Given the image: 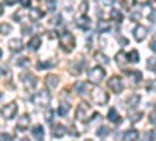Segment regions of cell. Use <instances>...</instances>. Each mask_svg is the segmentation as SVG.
I'll list each match as a JSON object with an SVG mask.
<instances>
[{
    "instance_id": "obj_33",
    "label": "cell",
    "mask_w": 156,
    "mask_h": 141,
    "mask_svg": "<svg viewBox=\"0 0 156 141\" xmlns=\"http://www.w3.org/2000/svg\"><path fill=\"white\" fill-rule=\"evenodd\" d=\"M84 86H86L84 82H76L75 86H73V89H75L76 93H83V91H84Z\"/></svg>"
},
{
    "instance_id": "obj_29",
    "label": "cell",
    "mask_w": 156,
    "mask_h": 141,
    "mask_svg": "<svg viewBox=\"0 0 156 141\" xmlns=\"http://www.w3.org/2000/svg\"><path fill=\"white\" fill-rule=\"evenodd\" d=\"M128 61H129V63H137V61H139L137 50H131V52L128 54Z\"/></svg>"
},
{
    "instance_id": "obj_50",
    "label": "cell",
    "mask_w": 156,
    "mask_h": 141,
    "mask_svg": "<svg viewBox=\"0 0 156 141\" xmlns=\"http://www.w3.org/2000/svg\"><path fill=\"white\" fill-rule=\"evenodd\" d=\"M22 141H30L28 138H22Z\"/></svg>"
},
{
    "instance_id": "obj_27",
    "label": "cell",
    "mask_w": 156,
    "mask_h": 141,
    "mask_svg": "<svg viewBox=\"0 0 156 141\" xmlns=\"http://www.w3.org/2000/svg\"><path fill=\"white\" fill-rule=\"evenodd\" d=\"M111 17H112L117 24H120L122 19H123V17H122V13H120V11H117V9H111Z\"/></svg>"
},
{
    "instance_id": "obj_47",
    "label": "cell",
    "mask_w": 156,
    "mask_h": 141,
    "mask_svg": "<svg viewBox=\"0 0 156 141\" xmlns=\"http://www.w3.org/2000/svg\"><path fill=\"white\" fill-rule=\"evenodd\" d=\"M48 38H50V39H53V38H56V32H50V33H48Z\"/></svg>"
},
{
    "instance_id": "obj_36",
    "label": "cell",
    "mask_w": 156,
    "mask_h": 141,
    "mask_svg": "<svg viewBox=\"0 0 156 141\" xmlns=\"http://www.w3.org/2000/svg\"><path fill=\"white\" fill-rule=\"evenodd\" d=\"M28 65H30L28 58H19L17 60V66H28Z\"/></svg>"
},
{
    "instance_id": "obj_34",
    "label": "cell",
    "mask_w": 156,
    "mask_h": 141,
    "mask_svg": "<svg viewBox=\"0 0 156 141\" xmlns=\"http://www.w3.org/2000/svg\"><path fill=\"white\" fill-rule=\"evenodd\" d=\"M39 69H45V68H51V66H55V63H50V61H47V63H37L36 65Z\"/></svg>"
},
{
    "instance_id": "obj_39",
    "label": "cell",
    "mask_w": 156,
    "mask_h": 141,
    "mask_svg": "<svg viewBox=\"0 0 156 141\" xmlns=\"http://www.w3.org/2000/svg\"><path fill=\"white\" fill-rule=\"evenodd\" d=\"M89 8V5H87V2L84 0V2H81V5H80V11H81V14H86V9Z\"/></svg>"
},
{
    "instance_id": "obj_23",
    "label": "cell",
    "mask_w": 156,
    "mask_h": 141,
    "mask_svg": "<svg viewBox=\"0 0 156 141\" xmlns=\"http://www.w3.org/2000/svg\"><path fill=\"white\" fill-rule=\"evenodd\" d=\"M128 118L131 122H137L140 118H142V113L140 111H136V110H131V111H128Z\"/></svg>"
},
{
    "instance_id": "obj_38",
    "label": "cell",
    "mask_w": 156,
    "mask_h": 141,
    "mask_svg": "<svg viewBox=\"0 0 156 141\" xmlns=\"http://www.w3.org/2000/svg\"><path fill=\"white\" fill-rule=\"evenodd\" d=\"M147 68H148V69H153V71H154V69H156V60L150 58V60H148V63H147Z\"/></svg>"
},
{
    "instance_id": "obj_5",
    "label": "cell",
    "mask_w": 156,
    "mask_h": 141,
    "mask_svg": "<svg viewBox=\"0 0 156 141\" xmlns=\"http://www.w3.org/2000/svg\"><path fill=\"white\" fill-rule=\"evenodd\" d=\"M16 111H17V105H16V102H9V104H6V105H3L2 107V116L5 118V119H12L16 116Z\"/></svg>"
},
{
    "instance_id": "obj_32",
    "label": "cell",
    "mask_w": 156,
    "mask_h": 141,
    "mask_svg": "<svg viewBox=\"0 0 156 141\" xmlns=\"http://www.w3.org/2000/svg\"><path fill=\"white\" fill-rule=\"evenodd\" d=\"M139 96H131V97H129V100H126L125 102V104L128 105V107H131V105H136V104H139Z\"/></svg>"
},
{
    "instance_id": "obj_35",
    "label": "cell",
    "mask_w": 156,
    "mask_h": 141,
    "mask_svg": "<svg viewBox=\"0 0 156 141\" xmlns=\"http://www.w3.org/2000/svg\"><path fill=\"white\" fill-rule=\"evenodd\" d=\"M0 141H14V136H11L8 133H2L0 135Z\"/></svg>"
},
{
    "instance_id": "obj_26",
    "label": "cell",
    "mask_w": 156,
    "mask_h": 141,
    "mask_svg": "<svg viewBox=\"0 0 156 141\" xmlns=\"http://www.w3.org/2000/svg\"><path fill=\"white\" fill-rule=\"evenodd\" d=\"M11 30H12L11 24H8V22H3V24H0V35H8V33H9Z\"/></svg>"
},
{
    "instance_id": "obj_18",
    "label": "cell",
    "mask_w": 156,
    "mask_h": 141,
    "mask_svg": "<svg viewBox=\"0 0 156 141\" xmlns=\"http://www.w3.org/2000/svg\"><path fill=\"white\" fill-rule=\"evenodd\" d=\"M137 138H139V132H137L136 129H129V130H126L125 135H123V139H125V141H136Z\"/></svg>"
},
{
    "instance_id": "obj_13",
    "label": "cell",
    "mask_w": 156,
    "mask_h": 141,
    "mask_svg": "<svg viewBox=\"0 0 156 141\" xmlns=\"http://www.w3.org/2000/svg\"><path fill=\"white\" fill-rule=\"evenodd\" d=\"M28 124H30V116H28V114H22V116L19 118V122H17V130L27 129Z\"/></svg>"
},
{
    "instance_id": "obj_11",
    "label": "cell",
    "mask_w": 156,
    "mask_h": 141,
    "mask_svg": "<svg viewBox=\"0 0 156 141\" xmlns=\"http://www.w3.org/2000/svg\"><path fill=\"white\" fill-rule=\"evenodd\" d=\"M114 60H115V63H117V66H119V68H125L126 61H128V55H125L123 50H120V52L115 54Z\"/></svg>"
},
{
    "instance_id": "obj_44",
    "label": "cell",
    "mask_w": 156,
    "mask_h": 141,
    "mask_svg": "<svg viewBox=\"0 0 156 141\" xmlns=\"http://www.w3.org/2000/svg\"><path fill=\"white\" fill-rule=\"evenodd\" d=\"M148 19H150V22H154V19H156V11L151 13V16H148Z\"/></svg>"
},
{
    "instance_id": "obj_3",
    "label": "cell",
    "mask_w": 156,
    "mask_h": 141,
    "mask_svg": "<svg viewBox=\"0 0 156 141\" xmlns=\"http://www.w3.org/2000/svg\"><path fill=\"white\" fill-rule=\"evenodd\" d=\"M89 114H90V105L87 102H81V104L78 105L76 111H75V118L78 121H87Z\"/></svg>"
},
{
    "instance_id": "obj_46",
    "label": "cell",
    "mask_w": 156,
    "mask_h": 141,
    "mask_svg": "<svg viewBox=\"0 0 156 141\" xmlns=\"http://www.w3.org/2000/svg\"><path fill=\"white\" fill-rule=\"evenodd\" d=\"M151 89H153V82H148L147 83V91H151Z\"/></svg>"
},
{
    "instance_id": "obj_45",
    "label": "cell",
    "mask_w": 156,
    "mask_h": 141,
    "mask_svg": "<svg viewBox=\"0 0 156 141\" xmlns=\"http://www.w3.org/2000/svg\"><path fill=\"white\" fill-rule=\"evenodd\" d=\"M20 3H22L23 6H30V3H31V2H30V0H20Z\"/></svg>"
},
{
    "instance_id": "obj_9",
    "label": "cell",
    "mask_w": 156,
    "mask_h": 141,
    "mask_svg": "<svg viewBox=\"0 0 156 141\" xmlns=\"http://www.w3.org/2000/svg\"><path fill=\"white\" fill-rule=\"evenodd\" d=\"M148 33V28L144 27V25H137V27L133 30V35L136 38V41H144L145 39V36Z\"/></svg>"
},
{
    "instance_id": "obj_14",
    "label": "cell",
    "mask_w": 156,
    "mask_h": 141,
    "mask_svg": "<svg viewBox=\"0 0 156 141\" xmlns=\"http://www.w3.org/2000/svg\"><path fill=\"white\" fill-rule=\"evenodd\" d=\"M9 47H11V52L17 54V52H20V50L23 49V43L20 39H11L9 41Z\"/></svg>"
},
{
    "instance_id": "obj_31",
    "label": "cell",
    "mask_w": 156,
    "mask_h": 141,
    "mask_svg": "<svg viewBox=\"0 0 156 141\" xmlns=\"http://www.w3.org/2000/svg\"><path fill=\"white\" fill-rule=\"evenodd\" d=\"M109 127H106V125H101L100 129L97 130V133H98V136H106V135H109Z\"/></svg>"
},
{
    "instance_id": "obj_40",
    "label": "cell",
    "mask_w": 156,
    "mask_h": 141,
    "mask_svg": "<svg viewBox=\"0 0 156 141\" xmlns=\"http://www.w3.org/2000/svg\"><path fill=\"white\" fill-rule=\"evenodd\" d=\"M150 122H151L153 125H156V108H154L153 111H150Z\"/></svg>"
},
{
    "instance_id": "obj_25",
    "label": "cell",
    "mask_w": 156,
    "mask_h": 141,
    "mask_svg": "<svg viewBox=\"0 0 156 141\" xmlns=\"http://www.w3.org/2000/svg\"><path fill=\"white\" fill-rule=\"evenodd\" d=\"M30 17H31L33 20H36V19H41V17H44V11H41V9L34 8V9H31V11H30Z\"/></svg>"
},
{
    "instance_id": "obj_12",
    "label": "cell",
    "mask_w": 156,
    "mask_h": 141,
    "mask_svg": "<svg viewBox=\"0 0 156 141\" xmlns=\"http://www.w3.org/2000/svg\"><path fill=\"white\" fill-rule=\"evenodd\" d=\"M58 82H59V77L55 75V74H48V75L45 77V85H47V88H55V86H58Z\"/></svg>"
},
{
    "instance_id": "obj_28",
    "label": "cell",
    "mask_w": 156,
    "mask_h": 141,
    "mask_svg": "<svg viewBox=\"0 0 156 141\" xmlns=\"http://www.w3.org/2000/svg\"><path fill=\"white\" fill-rule=\"evenodd\" d=\"M95 60H97L98 63H101V65H108V63H109V58H108L106 55L100 54V52H97V54H95Z\"/></svg>"
},
{
    "instance_id": "obj_52",
    "label": "cell",
    "mask_w": 156,
    "mask_h": 141,
    "mask_svg": "<svg viewBox=\"0 0 156 141\" xmlns=\"http://www.w3.org/2000/svg\"><path fill=\"white\" fill-rule=\"evenodd\" d=\"M0 99H2V93H0Z\"/></svg>"
},
{
    "instance_id": "obj_17",
    "label": "cell",
    "mask_w": 156,
    "mask_h": 141,
    "mask_svg": "<svg viewBox=\"0 0 156 141\" xmlns=\"http://www.w3.org/2000/svg\"><path fill=\"white\" fill-rule=\"evenodd\" d=\"M111 22H108V20H98V24H97V32L98 33H105V32H109L111 30Z\"/></svg>"
},
{
    "instance_id": "obj_4",
    "label": "cell",
    "mask_w": 156,
    "mask_h": 141,
    "mask_svg": "<svg viewBox=\"0 0 156 141\" xmlns=\"http://www.w3.org/2000/svg\"><path fill=\"white\" fill-rule=\"evenodd\" d=\"M50 93L47 89H41V91H37V94L34 96V102L39 105V107H48L50 105Z\"/></svg>"
},
{
    "instance_id": "obj_37",
    "label": "cell",
    "mask_w": 156,
    "mask_h": 141,
    "mask_svg": "<svg viewBox=\"0 0 156 141\" xmlns=\"http://www.w3.org/2000/svg\"><path fill=\"white\" fill-rule=\"evenodd\" d=\"M45 5H47V8H48L50 11H53V9H55V6H56L55 0H45Z\"/></svg>"
},
{
    "instance_id": "obj_41",
    "label": "cell",
    "mask_w": 156,
    "mask_h": 141,
    "mask_svg": "<svg viewBox=\"0 0 156 141\" xmlns=\"http://www.w3.org/2000/svg\"><path fill=\"white\" fill-rule=\"evenodd\" d=\"M45 119H47L48 122L53 119V111H51V110H47V111H45Z\"/></svg>"
},
{
    "instance_id": "obj_8",
    "label": "cell",
    "mask_w": 156,
    "mask_h": 141,
    "mask_svg": "<svg viewBox=\"0 0 156 141\" xmlns=\"http://www.w3.org/2000/svg\"><path fill=\"white\" fill-rule=\"evenodd\" d=\"M20 80L25 83V86H27L28 89H31L34 85H36V77L30 72H25V74H20Z\"/></svg>"
},
{
    "instance_id": "obj_21",
    "label": "cell",
    "mask_w": 156,
    "mask_h": 141,
    "mask_svg": "<svg viewBox=\"0 0 156 141\" xmlns=\"http://www.w3.org/2000/svg\"><path fill=\"white\" fill-rule=\"evenodd\" d=\"M108 119L112 121V122H115V124H120V122H122V118L119 116V113H117L114 108L109 110V113H108Z\"/></svg>"
},
{
    "instance_id": "obj_49",
    "label": "cell",
    "mask_w": 156,
    "mask_h": 141,
    "mask_svg": "<svg viewBox=\"0 0 156 141\" xmlns=\"http://www.w3.org/2000/svg\"><path fill=\"white\" fill-rule=\"evenodd\" d=\"M2 14H3V6L0 5V16H2Z\"/></svg>"
},
{
    "instance_id": "obj_20",
    "label": "cell",
    "mask_w": 156,
    "mask_h": 141,
    "mask_svg": "<svg viewBox=\"0 0 156 141\" xmlns=\"http://www.w3.org/2000/svg\"><path fill=\"white\" fill-rule=\"evenodd\" d=\"M27 47L31 49V50L39 49V47H41V38H39V36H33L31 39H30V43L27 44Z\"/></svg>"
},
{
    "instance_id": "obj_10",
    "label": "cell",
    "mask_w": 156,
    "mask_h": 141,
    "mask_svg": "<svg viewBox=\"0 0 156 141\" xmlns=\"http://www.w3.org/2000/svg\"><path fill=\"white\" fill-rule=\"evenodd\" d=\"M76 25L83 30H89L90 28V19L87 17V14H81L76 17Z\"/></svg>"
},
{
    "instance_id": "obj_19",
    "label": "cell",
    "mask_w": 156,
    "mask_h": 141,
    "mask_svg": "<svg viewBox=\"0 0 156 141\" xmlns=\"http://www.w3.org/2000/svg\"><path fill=\"white\" fill-rule=\"evenodd\" d=\"M33 136L36 138V141H42L44 138V129H42V125H34L33 127Z\"/></svg>"
},
{
    "instance_id": "obj_43",
    "label": "cell",
    "mask_w": 156,
    "mask_h": 141,
    "mask_svg": "<svg viewBox=\"0 0 156 141\" xmlns=\"http://www.w3.org/2000/svg\"><path fill=\"white\" fill-rule=\"evenodd\" d=\"M150 47H151V50H153V52L156 54V39H153V41L150 43Z\"/></svg>"
},
{
    "instance_id": "obj_6",
    "label": "cell",
    "mask_w": 156,
    "mask_h": 141,
    "mask_svg": "<svg viewBox=\"0 0 156 141\" xmlns=\"http://www.w3.org/2000/svg\"><path fill=\"white\" fill-rule=\"evenodd\" d=\"M103 79H105V69L100 68V66H95L92 71L89 72V82H92V83H100Z\"/></svg>"
},
{
    "instance_id": "obj_51",
    "label": "cell",
    "mask_w": 156,
    "mask_h": 141,
    "mask_svg": "<svg viewBox=\"0 0 156 141\" xmlns=\"http://www.w3.org/2000/svg\"><path fill=\"white\" fill-rule=\"evenodd\" d=\"M0 57H2V50H0Z\"/></svg>"
},
{
    "instance_id": "obj_16",
    "label": "cell",
    "mask_w": 156,
    "mask_h": 141,
    "mask_svg": "<svg viewBox=\"0 0 156 141\" xmlns=\"http://www.w3.org/2000/svg\"><path fill=\"white\" fill-rule=\"evenodd\" d=\"M51 132H53V136L56 138H62L64 133H66V127H64L62 124H55L53 129H51Z\"/></svg>"
},
{
    "instance_id": "obj_48",
    "label": "cell",
    "mask_w": 156,
    "mask_h": 141,
    "mask_svg": "<svg viewBox=\"0 0 156 141\" xmlns=\"http://www.w3.org/2000/svg\"><path fill=\"white\" fill-rule=\"evenodd\" d=\"M16 2H17V0H5V3H6V5H14Z\"/></svg>"
},
{
    "instance_id": "obj_53",
    "label": "cell",
    "mask_w": 156,
    "mask_h": 141,
    "mask_svg": "<svg viewBox=\"0 0 156 141\" xmlns=\"http://www.w3.org/2000/svg\"><path fill=\"white\" fill-rule=\"evenodd\" d=\"M86 141H92V139H86Z\"/></svg>"
},
{
    "instance_id": "obj_22",
    "label": "cell",
    "mask_w": 156,
    "mask_h": 141,
    "mask_svg": "<svg viewBox=\"0 0 156 141\" xmlns=\"http://www.w3.org/2000/svg\"><path fill=\"white\" fill-rule=\"evenodd\" d=\"M69 108H70V105H69V102H67V100H61V104H59V110H58V113L61 114V116H66V114H67V111H69Z\"/></svg>"
},
{
    "instance_id": "obj_1",
    "label": "cell",
    "mask_w": 156,
    "mask_h": 141,
    "mask_svg": "<svg viewBox=\"0 0 156 141\" xmlns=\"http://www.w3.org/2000/svg\"><path fill=\"white\" fill-rule=\"evenodd\" d=\"M59 43H61V47L66 50V52H70L75 47V38L70 32H64L59 38Z\"/></svg>"
},
{
    "instance_id": "obj_2",
    "label": "cell",
    "mask_w": 156,
    "mask_h": 141,
    "mask_svg": "<svg viewBox=\"0 0 156 141\" xmlns=\"http://www.w3.org/2000/svg\"><path fill=\"white\" fill-rule=\"evenodd\" d=\"M92 99H94L95 104H98V105H106L109 96H108V93L105 91V89H101V88L97 86V88L92 89Z\"/></svg>"
},
{
    "instance_id": "obj_7",
    "label": "cell",
    "mask_w": 156,
    "mask_h": 141,
    "mask_svg": "<svg viewBox=\"0 0 156 141\" xmlns=\"http://www.w3.org/2000/svg\"><path fill=\"white\" fill-rule=\"evenodd\" d=\"M108 86L111 88L112 93L119 94V93H122V89H123V82H122V79L119 75H114V77H111V79L108 80Z\"/></svg>"
},
{
    "instance_id": "obj_24",
    "label": "cell",
    "mask_w": 156,
    "mask_h": 141,
    "mask_svg": "<svg viewBox=\"0 0 156 141\" xmlns=\"http://www.w3.org/2000/svg\"><path fill=\"white\" fill-rule=\"evenodd\" d=\"M69 71H70V74L78 75V74H80V71H81V63H75V61H72V63H70V66H69Z\"/></svg>"
},
{
    "instance_id": "obj_30",
    "label": "cell",
    "mask_w": 156,
    "mask_h": 141,
    "mask_svg": "<svg viewBox=\"0 0 156 141\" xmlns=\"http://www.w3.org/2000/svg\"><path fill=\"white\" fill-rule=\"evenodd\" d=\"M136 5V0H122V6L125 9H131Z\"/></svg>"
},
{
    "instance_id": "obj_15",
    "label": "cell",
    "mask_w": 156,
    "mask_h": 141,
    "mask_svg": "<svg viewBox=\"0 0 156 141\" xmlns=\"http://www.w3.org/2000/svg\"><path fill=\"white\" fill-rule=\"evenodd\" d=\"M126 75L129 77V80H131V85H137L142 80V74L139 71H129Z\"/></svg>"
},
{
    "instance_id": "obj_42",
    "label": "cell",
    "mask_w": 156,
    "mask_h": 141,
    "mask_svg": "<svg viewBox=\"0 0 156 141\" xmlns=\"http://www.w3.org/2000/svg\"><path fill=\"white\" fill-rule=\"evenodd\" d=\"M117 39L120 41V44H122V46H126V44H128V39H126V38H125V39H123V38H120V36H117Z\"/></svg>"
}]
</instances>
